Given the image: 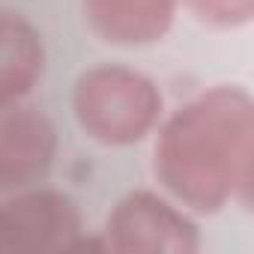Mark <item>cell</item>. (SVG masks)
<instances>
[{"instance_id":"cell-1","label":"cell","mask_w":254,"mask_h":254,"mask_svg":"<svg viewBox=\"0 0 254 254\" xmlns=\"http://www.w3.org/2000/svg\"><path fill=\"white\" fill-rule=\"evenodd\" d=\"M156 177L189 209L248 206L254 186V105L242 87H212L162 126Z\"/></svg>"},{"instance_id":"cell-2","label":"cell","mask_w":254,"mask_h":254,"mask_svg":"<svg viewBox=\"0 0 254 254\" xmlns=\"http://www.w3.org/2000/svg\"><path fill=\"white\" fill-rule=\"evenodd\" d=\"M72 111L78 126L102 147H129L147 138L162 117V93L138 69L102 63L75 81Z\"/></svg>"},{"instance_id":"cell-3","label":"cell","mask_w":254,"mask_h":254,"mask_svg":"<svg viewBox=\"0 0 254 254\" xmlns=\"http://www.w3.org/2000/svg\"><path fill=\"white\" fill-rule=\"evenodd\" d=\"M99 248L117 254H194L200 236L194 221L171 200L132 191L111 209Z\"/></svg>"},{"instance_id":"cell-4","label":"cell","mask_w":254,"mask_h":254,"mask_svg":"<svg viewBox=\"0 0 254 254\" xmlns=\"http://www.w3.org/2000/svg\"><path fill=\"white\" fill-rule=\"evenodd\" d=\"M6 254H63L93 248L84 236L78 203L54 189H21L3 203Z\"/></svg>"},{"instance_id":"cell-5","label":"cell","mask_w":254,"mask_h":254,"mask_svg":"<svg viewBox=\"0 0 254 254\" xmlns=\"http://www.w3.org/2000/svg\"><path fill=\"white\" fill-rule=\"evenodd\" d=\"M57 159V129L33 105H0V191L39 186Z\"/></svg>"},{"instance_id":"cell-6","label":"cell","mask_w":254,"mask_h":254,"mask_svg":"<svg viewBox=\"0 0 254 254\" xmlns=\"http://www.w3.org/2000/svg\"><path fill=\"white\" fill-rule=\"evenodd\" d=\"M180 0H84L90 27L114 45L159 42L177 12Z\"/></svg>"},{"instance_id":"cell-7","label":"cell","mask_w":254,"mask_h":254,"mask_svg":"<svg viewBox=\"0 0 254 254\" xmlns=\"http://www.w3.org/2000/svg\"><path fill=\"white\" fill-rule=\"evenodd\" d=\"M45 69L39 30L18 12L0 9V105L21 102Z\"/></svg>"},{"instance_id":"cell-8","label":"cell","mask_w":254,"mask_h":254,"mask_svg":"<svg viewBox=\"0 0 254 254\" xmlns=\"http://www.w3.org/2000/svg\"><path fill=\"white\" fill-rule=\"evenodd\" d=\"M189 12L209 27H242L254 15V0H183Z\"/></svg>"},{"instance_id":"cell-9","label":"cell","mask_w":254,"mask_h":254,"mask_svg":"<svg viewBox=\"0 0 254 254\" xmlns=\"http://www.w3.org/2000/svg\"><path fill=\"white\" fill-rule=\"evenodd\" d=\"M0 254H6V215H3V200H0Z\"/></svg>"}]
</instances>
